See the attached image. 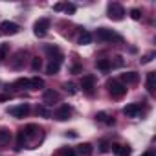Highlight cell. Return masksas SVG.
Masks as SVG:
<instances>
[{
  "label": "cell",
  "instance_id": "3",
  "mask_svg": "<svg viewBox=\"0 0 156 156\" xmlns=\"http://www.w3.org/2000/svg\"><path fill=\"white\" fill-rule=\"evenodd\" d=\"M96 37L98 41H103V42H110V41H121L119 35H116L112 30H107V28H99L96 31Z\"/></svg>",
  "mask_w": 156,
  "mask_h": 156
},
{
  "label": "cell",
  "instance_id": "14",
  "mask_svg": "<svg viewBox=\"0 0 156 156\" xmlns=\"http://www.w3.org/2000/svg\"><path fill=\"white\" fill-rule=\"evenodd\" d=\"M24 57H26V51H22V50H20V51H17V53H15V59L11 61V66H13V68H17V70H19V68H22V66H24Z\"/></svg>",
  "mask_w": 156,
  "mask_h": 156
},
{
  "label": "cell",
  "instance_id": "34",
  "mask_svg": "<svg viewBox=\"0 0 156 156\" xmlns=\"http://www.w3.org/2000/svg\"><path fill=\"white\" fill-rule=\"evenodd\" d=\"M53 9H55V11H61V9H64V4H55Z\"/></svg>",
  "mask_w": 156,
  "mask_h": 156
},
{
  "label": "cell",
  "instance_id": "16",
  "mask_svg": "<svg viewBox=\"0 0 156 156\" xmlns=\"http://www.w3.org/2000/svg\"><path fill=\"white\" fill-rule=\"evenodd\" d=\"M9 140H11V132H9V129L0 127V147L8 145V143H9Z\"/></svg>",
  "mask_w": 156,
  "mask_h": 156
},
{
  "label": "cell",
  "instance_id": "36",
  "mask_svg": "<svg viewBox=\"0 0 156 156\" xmlns=\"http://www.w3.org/2000/svg\"><path fill=\"white\" fill-rule=\"evenodd\" d=\"M77 72H81V66H72V73H77Z\"/></svg>",
  "mask_w": 156,
  "mask_h": 156
},
{
  "label": "cell",
  "instance_id": "31",
  "mask_svg": "<svg viewBox=\"0 0 156 156\" xmlns=\"http://www.w3.org/2000/svg\"><path fill=\"white\" fill-rule=\"evenodd\" d=\"M64 11L66 13H73L75 11V6L73 4H64Z\"/></svg>",
  "mask_w": 156,
  "mask_h": 156
},
{
  "label": "cell",
  "instance_id": "30",
  "mask_svg": "<svg viewBox=\"0 0 156 156\" xmlns=\"http://www.w3.org/2000/svg\"><path fill=\"white\" fill-rule=\"evenodd\" d=\"M64 88H66V92H68V94H75V92H77V90H75V87H73L72 83H66V85H64Z\"/></svg>",
  "mask_w": 156,
  "mask_h": 156
},
{
  "label": "cell",
  "instance_id": "25",
  "mask_svg": "<svg viewBox=\"0 0 156 156\" xmlns=\"http://www.w3.org/2000/svg\"><path fill=\"white\" fill-rule=\"evenodd\" d=\"M59 156H77V154H75V151L72 147H64V149L59 151Z\"/></svg>",
  "mask_w": 156,
  "mask_h": 156
},
{
  "label": "cell",
  "instance_id": "17",
  "mask_svg": "<svg viewBox=\"0 0 156 156\" xmlns=\"http://www.w3.org/2000/svg\"><path fill=\"white\" fill-rule=\"evenodd\" d=\"M96 68L101 70V72H108V70L112 68V62H110L108 59H98V61H96Z\"/></svg>",
  "mask_w": 156,
  "mask_h": 156
},
{
  "label": "cell",
  "instance_id": "11",
  "mask_svg": "<svg viewBox=\"0 0 156 156\" xmlns=\"http://www.w3.org/2000/svg\"><path fill=\"white\" fill-rule=\"evenodd\" d=\"M110 147H112V151H114L118 156H130V152H132L130 145H119V143H112Z\"/></svg>",
  "mask_w": 156,
  "mask_h": 156
},
{
  "label": "cell",
  "instance_id": "8",
  "mask_svg": "<svg viewBox=\"0 0 156 156\" xmlns=\"http://www.w3.org/2000/svg\"><path fill=\"white\" fill-rule=\"evenodd\" d=\"M70 116H72V108H70L68 105H62V107H59V108L53 112V118H55L57 121H66V119H70Z\"/></svg>",
  "mask_w": 156,
  "mask_h": 156
},
{
  "label": "cell",
  "instance_id": "12",
  "mask_svg": "<svg viewBox=\"0 0 156 156\" xmlns=\"http://www.w3.org/2000/svg\"><path fill=\"white\" fill-rule=\"evenodd\" d=\"M77 156H92V151L94 147L90 143H81V145H77V149H73Z\"/></svg>",
  "mask_w": 156,
  "mask_h": 156
},
{
  "label": "cell",
  "instance_id": "18",
  "mask_svg": "<svg viewBox=\"0 0 156 156\" xmlns=\"http://www.w3.org/2000/svg\"><path fill=\"white\" fill-rule=\"evenodd\" d=\"M59 68H61V61H50L48 66H46V73L48 75H53V73L59 72Z\"/></svg>",
  "mask_w": 156,
  "mask_h": 156
},
{
  "label": "cell",
  "instance_id": "4",
  "mask_svg": "<svg viewBox=\"0 0 156 156\" xmlns=\"http://www.w3.org/2000/svg\"><path fill=\"white\" fill-rule=\"evenodd\" d=\"M50 30V20L48 19H39L35 24H33V33L37 37H44Z\"/></svg>",
  "mask_w": 156,
  "mask_h": 156
},
{
  "label": "cell",
  "instance_id": "5",
  "mask_svg": "<svg viewBox=\"0 0 156 156\" xmlns=\"http://www.w3.org/2000/svg\"><path fill=\"white\" fill-rule=\"evenodd\" d=\"M81 88L88 94V96H92L94 94V88H96V77L94 75H85L83 79H81Z\"/></svg>",
  "mask_w": 156,
  "mask_h": 156
},
{
  "label": "cell",
  "instance_id": "7",
  "mask_svg": "<svg viewBox=\"0 0 156 156\" xmlns=\"http://www.w3.org/2000/svg\"><path fill=\"white\" fill-rule=\"evenodd\" d=\"M13 118H26L30 114V105L28 103H22V105H17V107H11L8 110Z\"/></svg>",
  "mask_w": 156,
  "mask_h": 156
},
{
  "label": "cell",
  "instance_id": "13",
  "mask_svg": "<svg viewBox=\"0 0 156 156\" xmlns=\"http://www.w3.org/2000/svg\"><path fill=\"white\" fill-rule=\"evenodd\" d=\"M42 101H44L46 105H53L55 101H59V94H57L55 90H46L44 96H42Z\"/></svg>",
  "mask_w": 156,
  "mask_h": 156
},
{
  "label": "cell",
  "instance_id": "22",
  "mask_svg": "<svg viewBox=\"0 0 156 156\" xmlns=\"http://www.w3.org/2000/svg\"><path fill=\"white\" fill-rule=\"evenodd\" d=\"M90 42H92V33H88V31H83V33L79 35V44L87 46V44H90Z\"/></svg>",
  "mask_w": 156,
  "mask_h": 156
},
{
  "label": "cell",
  "instance_id": "15",
  "mask_svg": "<svg viewBox=\"0 0 156 156\" xmlns=\"http://www.w3.org/2000/svg\"><path fill=\"white\" fill-rule=\"evenodd\" d=\"M22 132H24V136H26V138H33V136H37V132H41V129H39L37 125L30 123V125H26V127L22 129Z\"/></svg>",
  "mask_w": 156,
  "mask_h": 156
},
{
  "label": "cell",
  "instance_id": "35",
  "mask_svg": "<svg viewBox=\"0 0 156 156\" xmlns=\"http://www.w3.org/2000/svg\"><path fill=\"white\" fill-rule=\"evenodd\" d=\"M114 59H116V61H114V64H116V66H121V64H123L121 57H114Z\"/></svg>",
  "mask_w": 156,
  "mask_h": 156
},
{
  "label": "cell",
  "instance_id": "28",
  "mask_svg": "<svg viewBox=\"0 0 156 156\" xmlns=\"http://www.w3.org/2000/svg\"><path fill=\"white\" fill-rule=\"evenodd\" d=\"M130 17H132L134 20H140V19H141V11L134 8V9H130Z\"/></svg>",
  "mask_w": 156,
  "mask_h": 156
},
{
  "label": "cell",
  "instance_id": "20",
  "mask_svg": "<svg viewBox=\"0 0 156 156\" xmlns=\"http://www.w3.org/2000/svg\"><path fill=\"white\" fill-rule=\"evenodd\" d=\"M147 90H149L151 96L154 94V72H149L147 73Z\"/></svg>",
  "mask_w": 156,
  "mask_h": 156
},
{
  "label": "cell",
  "instance_id": "23",
  "mask_svg": "<svg viewBox=\"0 0 156 156\" xmlns=\"http://www.w3.org/2000/svg\"><path fill=\"white\" fill-rule=\"evenodd\" d=\"M96 119H98V121H103V123H107V125H114V118H108L105 112L96 114Z\"/></svg>",
  "mask_w": 156,
  "mask_h": 156
},
{
  "label": "cell",
  "instance_id": "33",
  "mask_svg": "<svg viewBox=\"0 0 156 156\" xmlns=\"http://www.w3.org/2000/svg\"><path fill=\"white\" fill-rule=\"evenodd\" d=\"M108 147H110V145H108L107 141H103V143H101V152H107V151H108Z\"/></svg>",
  "mask_w": 156,
  "mask_h": 156
},
{
  "label": "cell",
  "instance_id": "10",
  "mask_svg": "<svg viewBox=\"0 0 156 156\" xmlns=\"http://www.w3.org/2000/svg\"><path fill=\"white\" fill-rule=\"evenodd\" d=\"M140 81V73L136 72H127L121 75V85H136Z\"/></svg>",
  "mask_w": 156,
  "mask_h": 156
},
{
  "label": "cell",
  "instance_id": "29",
  "mask_svg": "<svg viewBox=\"0 0 156 156\" xmlns=\"http://www.w3.org/2000/svg\"><path fill=\"white\" fill-rule=\"evenodd\" d=\"M37 114H41V116H44V118H50V116H51L44 107H37Z\"/></svg>",
  "mask_w": 156,
  "mask_h": 156
},
{
  "label": "cell",
  "instance_id": "1",
  "mask_svg": "<svg viewBox=\"0 0 156 156\" xmlns=\"http://www.w3.org/2000/svg\"><path fill=\"white\" fill-rule=\"evenodd\" d=\"M107 87H108V94L114 98V99H121L125 94H127V87L125 85H121L119 81H108L107 83Z\"/></svg>",
  "mask_w": 156,
  "mask_h": 156
},
{
  "label": "cell",
  "instance_id": "37",
  "mask_svg": "<svg viewBox=\"0 0 156 156\" xmlns=\"http://www.w3.org/2000/svg\"><path fill=\"white\" fill-rule=\"evenodd\" d=\"M141 156H154V152H152V151H147V152H145V154H141Z\"/></svg>",
  "mask_w": 156,
  "mask_h": 156
},
{
  "label": "cell",
  "instance_id": "32",
  "mask_svg": "<svg viewBox=\"0 0 156 156\" xmlns=\"http://www.w3.org/2000/svg\"><path fill=\"white\" fill-rule=\"evenodd\" d=\"M152 57H154V53H149V55H145V57L141 59V62H143V64H145V62H151V61H152Z\"/></svg>",
  "mask_w": 156,
  "mask_h": 156
},
{
  "label": "cell",
  "instance_id": "6",
  "mask_svg": "<svg viewBox=\"0 0 156 156\" xmlns=\"http://www.w3.org/2000/svg\"><path fill=\"white\" fill-rule=\"evenodd\" d=\"M19 24L11 22V20H4L2 24H0V35H15L19 33Z\"/></svg>",
  "mask_w": 156,
  "mask_h": 156
},
{
  "label": "cell",
  "instance_id": "2",
  "mask_svg": "<svg viewBox=\"0 0 156 156\" xmlns=\"http://www.w3.org/2000/svg\"><path fill=\"white\" fill-rule=\"evenodd\" d=\"M107 13H108V19L110 20H116V22L118 20H123V17H125V9L118 2H110L108 8H107Z\"/></svg>",
  "mask_w": 156,
  "mask_h": 156
},
{
  "label": "cell",
  "instance_id": "9",
  "mask_svg": "<svg viewBox=\"0 0 156 156\" xmlns=\"http://www.w3.org/2000/svg\"><path fill=\"white\" fill-rule=\"evenodd\" d=\"M123 114H125L127 118H138V116L141 114V105H140V103H130V105H127V107L123 108Z\"/></svg>",
  "mask_w": 156,
  "mask_h": 156
},
{
  "label": "cell",
  "instance_id": "21",
  "mask_svg": "<svg viewBox=\"0 0 156 156\" xmlns=\"http://www.w3.org/2000/svg\"><path fill=\"white\" fill-rule=\"evenodd\" d=\"M13 88H30V79L20 77V79H17V81L13 83Z\"/></svg>",
  "mask_w": 156,
  "mask_h": 156
},
{
  "label": "cell",
  "instance_id": "26",
  "mask_svg": "<svg viewBox=\"0 0 156 156\" xmlns=\"http://www.w3.org/2000/svg\"><path fill=\"white\" fill-rule=\"evenodd\" d=\"M9 51V44H0V61H4Z\"/></svg>",
  "mask_w": 156,
  "mask_h": 156
},
{
  "label": "cell",
  "instance_id": "27",
  "mask_svg": "<svg viewBox=\"0 0 156 156\" xmlns=\"http://www.w3.org/2000/svg\"><path fill=\"white\" fill-rule=\"evenodd\" d=\"M41 66H42L41 59H39V57H33V61H31V70H33V72H39Z\"/></svg>",
  "mask_w": 156,
  "mask_h": 156
},
{
  "label": "cell",
  "instance_id": "24",
  "mask_svg": "<svg viewBox=\"0 0 156 156\" xmlns=\"http://www.w3.org/2000/svg\"><path fill=\"white\" fill-rule=\"evenodd\" d=\"M24 141H26V136H24V132H22V129H20L19 134H17V151H20V149L24 147Z\"/></svg>",
  "mask_w": 156,
  "mask_h": 156
},
{
  "label": "cell",
  "instance_id": "19",
  "mask_svg": "<svg viewBox=\"0 0 156 156\" xmlns=\"http://www.w3.org/2000/svg\"><path fill=\"white\" fill-rule=\"evenodd\" d=\"M42 87H44V81L41 79V77H31V79H30V88L31 90H39Z\"/></svg>",
  "mask_w": 156,
  "mask_h": 156
}]
</instances>
